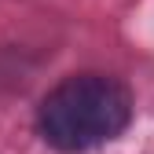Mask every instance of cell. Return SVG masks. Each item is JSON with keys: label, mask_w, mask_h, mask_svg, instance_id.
<instances>
[{"label": "cell", "mask_w": 154, "mask_h": 154, "mask_svg": "<svg viewBox=\"0 0 154 154\" xmlns=\"http://www.w3.org/2000/svg\"><path fill=\"white\" fill-rule=\"evenodd\" d=\"M132 121V95L110 73H73L37 106V128L48 147L85 154L118 140Z\"/></svg>", "instance_id": "1"}]
</instances>
